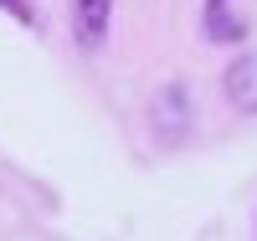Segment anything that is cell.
<instances>
[{"instance_id":"obj_1","label":"cell","mask_w":257,"mask_h":241,"mask_svg":"<svg viewBox=\"0 0 257 241\" xmlns=\"http://www.w3.org/2000/svg\"><path fill=\"white\" fill-rule=\"evenodd\" d=\"M149 128L160 134V144H180L196 128V108H190V87L185 82H165L149 98Z\"/></svg>"},{"instance_id":"obj_2","label":"cell","mask_w":257,"mask_h":241,"mask_svg":"<svg viewBox=\"0 0 257 241\" xmlns=\"http://www.w3.org/2000/svg\"><path fill=\"white\" fill-rule=\"evenodd\" d=\"M221 93L242 118H257V52H242L231 67L221 72Z\"/></svg>"},{"instance_id":"obj_3","label":"cell","mask_w":257,"mask_h":241,"mask_svg":"<svg viewBox=\"0 0 257 241\" xmlns=\"http://www.w3.org/2000/svg\"><path fill=\"white\" fill-rule=\"evenodd\" d=\"M108 21H113V0H72V36L77 47L98 52L108 41Z\"/></svg>"},{"instance_id":"obj_4","label":"cell","mask_w":257,"mask_h":241,"mask_svg":"<svg viewBox=\"0 0 257 241\" xmlns=\"http://www.w3.org/2000/svg\"><path fill=\"white\" fill-rule=\"evenodd\" d=\"M206 36H211V41H221V47H237V41L247 36V21H242V16H231L226 0H206Z\"/></svg>"},{"instance_id":"obj_5","label":"cell","mask_w":257,"mask_h":241,"mask_svg":"<svg viewBox=\"0 0 257 241\" xmlns=\"http://www.w3.org/2000/svg\"><path fill=\"white\" fill-rule=\"evenodd\" d=\"M0 11H11L16 21H26V26L36 21V11H31V0H0Z\"/></svg>"}]
</instances>
